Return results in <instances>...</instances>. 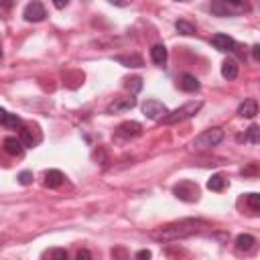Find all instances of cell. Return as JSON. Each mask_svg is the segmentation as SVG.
<instances>
[{
    "instance_id": "29",
    "label": "cell",
    "mask_w": 260,
    "mask_h": 260,
    "mask_svg": "<svg viewBox=\"0 0 260 260\" xmlns=\"http://www.w3.org/2000/svg\"><path fill=\"white\" fill-rule=\"evenodd\" d=\"M110 4H114V6H128L132 0H108Z\"/></svg>"
},
{
    "instance_id": "25",
    "label": "cell",
    "mask_w": 260,
    "mask_h": 260,
    "mask_svg": "<svg viewBox=\"0 0 260 260\" xmlns=\"http://www.w3.org/2000/svg\"><path fill=\"white\" fill-rule=\"evenodd\" d=\"M126 87L132 92V96L137 94V92H140V87H142V80L140 77H132V80H126Z\"/></svg>"
},
{
    "instance_id": "8",
    "label": "cell",
    "mask_w": 260,
    "mask_h": 260,
    "mask_svg": "<svg viewBox=\"0 0 260 260\" xmlns=\"http://www.w3.org/2000/svg\"><path fill=\"white\" fill-rule=\"evenodd\" d=\"M137 106V98L130 94V98H118L116 102H112L108 106V114H118V112H126Z\"/></svg>"
},
{
    "instance_id": "20",
    "label": "cell",
    "mask_w": 260,
    "mask_h": 260,
    "mask_svg": "<svg viewBox=\"0 0 260 260\" xmlns=\"http://www.w3.org/2000/svg\"><path fill=\"white\" fill-rule=\"evenodd\" d=\"M175 29L181 33V35H185V37L195 35V27L191 25V22H187V20H177L175 22Z\"/></svg>"
},
{
    "instance_id": "17",
    "label": "cell",
    "mask_w": 260,
    "mask_h": 260,
    "mask_svg": "<svg viewBox=\"0 0 260 260\" xmlns=\"http://www.w3.org/2000/svg\"><path fill=\"white\" fill-rule=\"evenodd\" d=\"M167 57H169V53H167V47L165 45H155V47L151 49V59L156 63V65H165L167 63Z\"/></svg>"
},
{
    "instance_id": "4",
    "label": "cell",
    "mask_w": 260,
    "mask_h": 260,
    "mask_svg": "<svg viewBox=\"0 0 260 260\" xmlns=\"http://www.w3.org/2000/svg\"><path fill=\"white\" fill-rule=\"evenodd\" d=\"M173 193L177 199L193 203L199 199V187L193 183V181H179V183L173 187Z\"/></svg>"
},
{
    "instance_id": "16",
    "label": "cell",
    "mask_w": 260,
    "mask_h": 260,
    "mask_svg": "<svg viewBox=\"0 0 260 260\" xmlns=\"http://www.w3.org/2000/svg\"><path fill=\"white\" fill-rule=\"evenodd\" d=\"M63 173L61 171H57V169H51V171H47L45 173V185L47 187H51V189H55V187H59L61 183H63Z\"/></svg>"
},
{
    "instance_id": "32",
    "label": "cell",
    "mask_w": 260,
    "mask_h": 260,
    "mask_svg": "<svg viewBox=\"0 0 260 260\" xmlns=\"http://www.w3.org/2000/svg\"><path fill=\"white\" fill-rule=\"evenodd\" d=\"M75 258H77V260H89V258H92V254H89L87 250H80Z\"/></svg>"
},
{
    "instance_id": "5",
    "label": "cell",
    "mask_w": 260,
    "mask_h": 260,
    "mask_svg": "<svg viewBox=\"0 0 260 260\" xmlns=\"http://www.w3.org/2000/svg\"><path fill=\"white\" fill-rule=\"evenodd\" d=\"M142 114L146 118H151V120H163L169 114V110L159 100H146L142 104Z\"/></svg>"
},
{
    "instance_id": "33",
    "label": "cell",
    "mask_w": 260,
    "mask_h": 260,
    "mask_svg": "<svg viewBox=\"0 0 260 260\" xmlns=\"http://www.w3.org/2000/svg\"><path fill=\"white\" fill-rule=\"evenodd\" d=\"M252 59L260 61V45H254V47H252Z\"/></svg>"
},
{
    "instance_id": "22",
    "label": "cell",
    "mask_w": 260,
    "mask_h": 260,
    "mask_svg": "<svg viewBox=\"0 0 260 260\" xmlns=\"http://www.w3.org/2000/svg\"><path fill=\"white\" fill-rule=\"evenodd\" d=\"M20 142L27 146V149H33L37 142H39V139H33V134H31V130L29 128H25L22 130V137H20Z\"/></svg>"
},
{
    "instance_id": "10",
    "label": "cell",
    "mask_w": 260,
    "mask_h": 260,
    "mask_svg": "<svg viewBox=\"0 0 260 260\" xmlns=\"http://www.w3.org/2000/svg\"><path fill=\"white\" fill-rule=\"evenodd\" d=\"M179 87L183 89V92H197L199 89V80L195 75H191V73H183L179 77Z\"/></svg>"
},
{
    "instance_id": "23",
    "label": "cell",
    "mask_w": 260,
    "mask_h": 260,
    "mask_svg": "<svg viewBox=\"0 0 260 260\" xmlns=\"http://www.w3.org/2000/svg\"><path fill=\"white\" fill-rule=\"evenodd\" d=\"M2 126H8V128H20L22 126V120L17 116V114H6V120Z\"/></svg>"
},
{
    "instance_id": "30",
    "label": "cell",
    "mask_w": 260,
    "mask_h": 260,
    "mask_svg": "<svg viewBox=\"0 0 260 260\" xmlns=\"http://www.w3.org/2000/svg\"><path fill=\"white\" fill-rule=\"evenodd\" d=\"M225 2H228L230 6H234V8H242L246 0H225Z\"/></svg>"
},
{
    "instance_id": "18",
    "label": "cell",
    "mask_w": 260,
    "mask_h": 260,
    "mask_svg": "<svg viewBox=\"0 0 260 260\" xmlns=\"http://www.w3.org/2000/svg\"><path fill=\"white\" fill-rule=\"evenodd\" d=\"M222 75L225 80H236V77H238V63L234 59H225L222 63Z\"/></svg>"
},
{
    "instance_id": "1",
    "label": "cell",
    "mask_w": 260,
    "mask_h": 260,
    "mask_svg": "<svg viewBox=\"0 0 260 260\" xmlns=\"http://www.w3.org/2000/svg\"><path fill=\"white\" fill-rule=\"evenodd\" d=\"M203 228H208V222L203 220H181L151 232V238L156 242H175V240L189 238L193 234H199Z\"/></svg>"
},
{
    "instance_id": "13",
    "label": "cell",
    "mask_w": 260,
    "mask_h": 260,
    "mask_svg": "<svg viewBox=\"0 0 260 260\" xmlns=\"http://www.w3.org/2000/svg\"><path fill=\"white\" fill-rule=\"evenodd\" d=\"M209 10H211V15H216V17H230L232 15V8L225 0H211Z\"/></svg>"
},
{
    "instance_id": "21",
    "label": "cell",
    "mask_w": 260,
    "mask_h": 260,
    "mask_svg": "<svg viewBox=\"0 0 260 260\" xmlns=\"http://www.w3.org/2000/svg\"><path fill=\"white\" fill-rule=\"evenodd\" d=\"M246 203H248V208L252 209V213H258L260 211V195L258 193H248Z\"/></svg>"
},
{
    "instance_id": "26",
    "label": "cell",
    "mask_w": 260,
    "mask_h": 260,
    "mask_svg": "<svg viewBox=\"0 0 260 260\" xmlns=\"http://www.w3.org/2000/svg\"><path fill=\"white\" fill-rule=\"evenodd\" d=\"M248 140H250L252 144H258L260 142V128L256 126V124H252V126L248 128Z\"/></svg>"
},
{
    "instance_id": "36",
    "label": "cell",
    "mask_w": 260,
    "mask_h": 260,
    "mask_svg": "<svg viewBox=\"0 0 260 260\" xmlns=\"http://www.w3.org/2000/svg\"><path fill=\"white\" fill-rule=\"evenodd\" d=\"M0 59H2V49H0Z\"/></svg>"
},
{
    "instance_id": "3",
    "label": "cell",
    "mask_w": 260,
    "mask_h": 260,
    "mask_svg": "<svg viewBox=\"0 0 260 260\" xmlns=\"http://www.w3.org/2000/svg\"><path fill=\"white\" fill-rule=\"evenodd\" d=\"M201 106H203L201 100L189 102V104L177 108L175 112H169V114L163 118V122H165V124H179V122H183V120H187V118H191V116H195L197 112L201 110Z\"/></svg>"
},
{
    "instance_id": "7",
    "label": "cell",
    "mask_w": 260,
    "mask_h": 260,
    "mask_svg": "<svg viewBox=\"0 0 260 260\" xmlns=\"http://www.w3.org/2000/svg\"><path fill=\"white\" fill-rule=\"evenodd\" d=\"M211 45H213V47H216L218 51L228 53V51H234L236 41H234L230 35H225V33H216V35L211 37Z\"/></svg>"
},
{
    "instance_id": "19",
    "label": "cell",
    "mask_w": 260,
    "mask_h": 260,
    "mask_svg": "<svg viewBox=\"0 0 260 260\" xmlns=\"http://www.w3.org/2000/svg\"><path fill=\"white\" fill-rule=\"evenodd\" d=\"M208 189L209 191H224L225 189V179L222 175H211L208 181Z\"/></svg>"
},
{
    "instance_id": "9",
    "label": "cell",
    "mask_w": 260,
    "mask_h": 260,
    "mask_svg": "<svg viewBox=\"0 0 260 260\" xmlns=\"http://www.w3.org/2000/svg\"><path fill=\"white\" fill-rule=\"evenodd\" d=\"M142 134V126L139 122H122L118 126V137H124V139H137Z\"/></svg>"
},
{
    "instance_id": "34",
    "label": "cell",
    "mask_w": 260,
    "mask_h": 260,
    "mask_svg": "<svg viewBox=\"0 0 260 260\" xmlns=\"http://www.w3.org/2000/svg\"><path fill=\"white\" fill-rule=\"evenodd\" d=\"M153 254H151V250H140V252H137V258H140V260H144V258H151Z\"/></svg>"
},
{
    "instance_id": "2",
    "label": "cell",
    "mask_w": 260,
    "mask_h": 260,
    "mask_svg": "<svg viewBox=\"0 0 260 260\" xmlns=\"http://www.w3.org/2000/svg\"><path fill=\"white\" fill-rule=\"evenodd\" d=\"M224 140V130L218 128V126H213L209 130H203L199 137H195L193 140V149L195 151H208V149H213V146H218L220 142Z\"/></svg>"
},
{
    "instance_id": "35",
    "label": "cell",
    "mask_w": 260,
    "mask_h": 260,
    "mask_svg": "<svg viewBox=\"0 0 260 260\" xmlns=\"http://www.w3.org/2000/svg\"><path fill=\"white\" fill-rule=\"evenodd\" d=\"M6 114H8V112H6L4 108H0V124H4V120H6Z\"/></svg>"
},
{
    "instance_id": "37",
    "label": "cell",
    "mask_w": 260,
    "mask_h": 260,
    "mask_svg": "<svg viewBox=\"0 0 260 260\" xmlns=\"http://www.w3.org/2000/svg\"><path fill=\"white\" fill-rule=\"evenodd\" d=\"M179 2H185V0H179Z\"/></svg>"
},
{
    "instance_id": "31",
    "label": "cell",
    "mask_w": 260,
    "mask_h": 260,
    "mask_svg": "<svg viewBox=\"0 0 260 260\" xmlns=\"http://www.w3.org/2000/svg\"><path fill=\"white\" fill-rule=\"evenodd\" d=\"M67 4H69V0H53V6H55V8H59V10L65 8Z\"/></svg>"
},
{
    "instance_id": "14",
    "label": "cell",
    "mask_w": 260,
    "mask_h": 260,
    "mask_svg": "<svg viewBox=\"0 0 260 260\" xmlns=\"http://www.w3.org/2000/svg\"><path fill=\"white\" fill-rule=\"evenodd\" d=\"M114 59H116V63H120L124 67H142L144 65L140 55H116Z\"/></svg>"
},
{
    "instance_id": "12",
    "label": "cell",
    "mask_w": 260,
    "mask_h": 260,
    "mask_svg": "<svg viewBox=\"0 0 260 260\" xmlns=\"http://www.w3.org/2000/svg\"><path fill=\"white\" fill-rule=\"evenodd\" d=\"M4 151L10 155V156H20L22 155V151H25V144H22L18 139H15V137H8V139H4Z\"/></svg>"
},
{
    "instance_id": "27",
    "label": "cell",
    "mask_w": 260,
    "mask_h": 260,
    "mask_svg": "<svg viewBox=\"0 0 260 260\" xmlns=\"http://www.w3.org/2000/svg\"><path fill=\"white\" fill-rule=\"evenodd\" d=\"M18 183H20V185H31V183H33V173H31V171H22V173L18 175Z\"/></svg>"
},
{
    "instance_id": "24",
    "label": "cell",
    "mask_w": 260,
    "mask_h": 260,
    "mask_svg": "<svg viewBox=\"0 0 260 260\" xmlns=\"http://www.w3.org/2000/svg\"><path fill=\"white\" fill-rule=\"evenodd\" d=\"M45 256L55 258V260H67V250H65V248H53V250L45 252Z\"/></svg>"
},
{
    "instance_id": "6",
    "label": "cell",
    "mask_w": 260,
    "mask_h": 260,
    "mask_svg": "<svg viewBox=\"0 0 260 260\" xmlns=\"http://www.w3.org/2000/svg\"><path fill=\"white\" fill-rule=\"evenodd\" d=\"M22 17H25V20H29V22H41V20H45V17H47V10H45V6L39 2V0H33V2H29L25 6Z\"/></svg>"
},
{
    "instance_id": "38",
    "label": "cell",
    "mask_w": 260,
    "mask_h": 260,
    "mask_svg": "<svg viewBox=\"0 0 260 260\" xmlns=\"http://www.w3.org/2000/svg\"><path fill=\"white\" fill-rule=\"evenodd\" d=\"M0 242H2V240H0Z\"/></svg>"
},
{
    "instance_id": "28",
    "label": "cell",
    "mask_w": 260,
    "mask_h": 260,
    "mask_svg": "<svg viewBox=\"0 0 260 260\" xmlns=\"http://www.w3.org/2000/svg\"><path fill=\"white\" fill-rule=\"evenodd\" d=\"M15 2H17V0H0V8H2V10H8V8H13Z\"/></svg>"
},
{
    "instance_id": "15",
    "label": "cell",
    "mask_w": 260,
    "mask_h": 260,
    "mask_svg": "<svg viewBox=\"0 0 260 260\" xmlns=\"http://www.w3.org/2000/svg\"><path fill=\"white\" fill-rule=\"evenodd\" d=\"M256 244V238L250 234H240L238 238H236V248H238L240 252H248V250H252Z\"/></svg>"
},
{
    "instance_id": "11",
    "label": "cell",
    "mask_w": 260,
    "mask_h": 260,
    "mask_svg": "<svg viewBox=\"0 0 260 260\" xmlns=\"http://www.w3.org/2000/svg\"><path fill=\"white\" fill-rule=\"evenodd\" d=\"M238 114H240L242 118H254V116L258 114V102H256L254 98L244 100V104L238 108Z\"/></svg>"
}]
</instances>
